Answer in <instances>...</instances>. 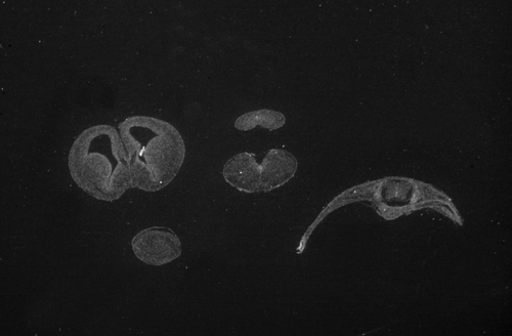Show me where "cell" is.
I'll return each instance as SVG.
<instances>
[{
    "mask_svg": "<svg viewBox=\"0 0 512 336\" xmlns=\"http://www.w3.org/2000/svg\"><path fill=\"white\" fill-rule=\"evenodd\" d=\"M133 188L155 193L172 183L186 158L183 136L162 119L131 116L118 124Z\"/></svg>",
    "mask_w": 512,
    "mask_h": 336,
    "instance_id": "obj_1",
    "label": "cell"
},
{
    "mask_svg": "<svg viewBox=\"0 0 512 336\" xmlns=\"http://www.w3.org/2000/svg\"><path fill=\"white\" fill-rule=\"evenodd\" d=\"M68 167L77 187L100 201L114 202L133 188L127 154L112 125L84 130L70 149Z\"/></svg>",
    "mask_w": 512,
    "mask_h": 336,
    "instance_id": "obj_2",
    "label": "cell"
},
{
    "mask_svg": "<svg viewBox=\"0 0 512 336\" xmlns=\"http://www.w3.org/2000/svg\"><path fill=\"white\" fill-rule=\"evenodd\" d=\"M256 159L249 152L229 159L223 168L226 182L243 193H269L289 182L297 171L296 158L285 150H269L261 163Z\"/></svg>",
    "mask_w": 512,
    "mask_h": 336,
    "instance_id": "obj_3",
    "label": "cell"
},
{
    "mask_svg": "<svg viewBox=\"0 0 512 336\" xmlns=\"http://www.w3.org/2000/svg\"><path fill=\"white\" fill-rule=\"evenodd\" d=\"M132 247L141 262L154 267L174 262L183 252L179 236L165 227H151L138 233Z\"/></svg>",
    "mask_w": 512,
    "mask_h": 336,
    "instance_id": "obj_4",
    "label": "cell"
},
{
    "mask_svg": "<svg viewBox=\"0 0 512 336\" xmlns=\"http://www.w3.org/2000/svg\"><path fill=\"white\" fill-rule=\"evenodd\" d=\"M285 122L286 118L281 112L262 109L247 112L238 117L235 121V128L242 132H249L256 128L275 131L282 128Z\"/></svg>",
    "mask_w": 512,
    "mask_h": 336,
    "instance_id": "obj_5",
    "label": "cell"
}]
</instances>
